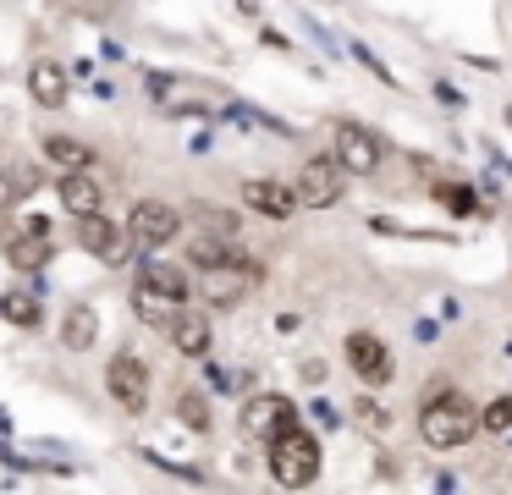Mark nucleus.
Returning a JSON list of instances; mask_svg holds the SVG:
<instances>
[{
	"label": "nucleus",
	"mask_w": 512,
	"mask_h": 495,
	"mask_svg": "<svg viewBox=\"0 0 512 495\" xmlns=\"http://www.w3.org/2000/svg\"><path fill=\"white\" fill-rule=\"evenodd\" d=\"M243 204L254 209V215H265V220H292V209H303L298 187L276 182V176H254V182H243Z\"/></svg>",
	"instance_id": "14"
},
{
	"label": "nucleus",
	"mask_w": 512,
	"mask_h": 495,
	"mask_svg": "<svg viewBox=\"0 0 512 495\" xmlns=\"http://www.w3.org/2000/svg\"><path fill=\"white\" fill-rule=\"evenodd\" d=\"M237 220L226 215V209H199V231H221V237H232Z\"/></svg>",
	"instance_id": "26"
},
{
	"label": "nucleus",
	"mask_w": 512,
	"mask_h": 495,
	"mask_svg": "<svg viewBox=\"0 0 512 495\" xmlns=\"http://www.w3.org/2000/svg\"><path fill=\"white\" fill-rule=\"evenodd\" d=\"M254 286H259V264L237 253V259H226V264H210L193 292L210 308H232V303H243V292H254Z\"/></svg>",
	"instance_id": "4"
},
{
	"label": "nucleus",
	"mask_w": 512,
	"mask_h": 495,
	"mask_svg": "<svg viewBox=\"0 0 512 495\" xmlns=\"http://www.w3.org/2000/svg\"><path fill=\"white\" fill-rule=\"evenodd\" d=\"M292 187H298L303 209H331V204H342V193H347V165L336 160V154H314V160H303V171Z\"/></svg>",
	"instance_id": "5"
},
{
	"label": "nucleus",
	"mask_w": 512,
	"mask_h": 495,
	"mask_svg": "<svg viewBox=\"0 0 512 495\" xmlns=\"http://www.w3.org/2000/svg\"><path fill=\"white\" fill-rule=\"evenodd\" d=\"M479 429H490V435H512V396H496L490 407H479Z\"/></svg>",
	"instance_id": "25"
},
{
	"label": "nucleus",
	"mask_w": 512,
	"mask_h": 495,
	"mask_svg": "<svg viewBox=\"0 0 512 495\" xmlns=\"http://www.w3.org/2000/svg\"><path fill=\"white\" fill-rule=\"evenodd\" d=\"M78 248L94 253L100 264H127L138 242H133V231H127V226H116L111 215L94 209V215H78Z\"/></svg>",
	"instance_id": "6"
},
{
	"label": "nucleus",
	"mask_w": 512,
	"mask_h": 495,
	"mask_svg": "<svg viewBox=\"0 0 512 495\" xmlns=\"http://www.w3.org/2000/svg\"><path fill=\"white\" fill-rule=\"evenodd\" d=\"M226 259H237V248L226 237H204L199 231V242L188 248V264H199V270H210V264H226Z\"/></svg>",
	"instance_id": "21"
},
{
	"label": "nucleus",
	"mask_w": 512,
	"mask_h": 495,
	"mask_svg": "<svg viewBox=\"0 0 512 495\" xmlns=\"http://www.w3.org/2000/svg\"><path fill=\"white\" fill-rule=\"evenodd\" d=\"M0 314L12 319V325H28V330H34V325H39V297H23V292L0 297Z\"/></svg>",
	"instance_id": "24"
},
{
	"label": "nucleus",
	"mask_w": 512,
	"mask_h": 495,
	"mask_svg": "<svg viewBox=\"0 0 512 495\" xmlns=\"http://www.w3.org/2000/svg\"><path fill=\"white\" fill-rule=\"evenodd\" d=\"M265 457H270V479L281 484V490H309L314 479H320V440L298 424H287L276 440H265Z\"/></svg>",
	"instance_id": "2"
},
{
	"label": "nucleus",
	"mask_w": 512,
	"mask_h": 495,
	"mask_svg": "<svg viewBox=\"0 0 512 495\" xmlns=\"http://www.w3.org/2000/svg\"><path fill=\"white\" fill-rule=\"evenodd\" d=\"M342 352H347V369H353L364 385H386L391 369H397V363H391V347L375 336V330H353Z\"/></svg>",
	"instance_id": "13"
},
{
	"label": "nucleus",
	"mask_w": 512,
	"mask_h": 495,
	"mask_svg": "<svg viewBox=\"0 0 512 495\" xmlns=\"http://www.w3.org/2000/svg\"><path fill=\"white\" fill-rule=\"evenodd\" d=\"M94 341H100V314H94V303H72L67 314H61V347L89 352Z\"/></svg>",
	"instance_id": "18"
},
{
	"label": "nucleus",
	"mask_w": 512,
	"mask_h": 495,
	"mask_svg": "<svg viewBox=\"0 0 512 495\" xmlns=\"http://www.w3.org/2000/svg\"><path fill=\"white\" fill-rule=\"evenodd\" d=\"M177 418H182L188 429H199V435H204V429H210V402H204L199 391H182V396H177Z\"/></svg>",
	"instance_id": "23"
},
{
	"label": "nucleus",
	"mask_w": 512,
	"mask_h": 495,
	"mask_svg": "<svg viewBox=\"0 0 512 495\" xmlns=\"http://www.w3.org/2000/svg\"><path fill=\"white\" fill-rule=\"evenodd\" d=\"M237 424H243L248 440H276L287 424H298V407H292V396H281V391H259V396L243 402Z\"/></svg>",
	"instance_id": "9"
},
{
	"label": "nucleus",
	"mask_w": 512,
	"mask_h": 495,
	"mask_svg": "<svg viewBox=\"0 0 512 495\" xmlns=\"http://www.w3.org/2000/svg\"><path fill=\"white\" fill-rule=\"evenodd\" d=\"M182 303H171V297H160V292H149V286H133V314L144 319V325H166L171 314H177Z\"/></svg>",
	"instance_id": "20"
},
{
	"label": "nucleus",
	"mask_w": 512,
	"mask_h": 495,
	"mask_svg": "<svg viewBox=\"0 0 512 495\" xmlns=\"http://www.w3.org/2000/svg\"><path fill=\"white\" fill-rule=\"evenodd\" d=\"M105 391H111V402L122 407V413H149V369L144 358H133V352H116L111 363H105Z\"/></svg>",
	"instance_id": "7"
},
{
	"label": "nucleus",
	"mask_w": 512,
	"mask_h": 495,
	"mask_svg": "<svg viewBox=\"0 0 512 495\" xmlns=\"http://www.w3.org/2000/svg\"><path fill=\"white\" fill-rule=\"evenodd\" d=\"M39 154L56 160L61 171H89V165H94V149H89V143H78V138H67V132H50V138L39 143Z\"/></svg>",
	"instance_id": "19"
},
{
	"label": "nucleus",
	"mask_w": 512,
	"mask_h": 495,
	"mask_svg": "<svg viewBox=\"0 0 512 495\" xmlns=\"http://www.w3.org/2000/svg\"><path fill=\"white\" fill-rule=\"evenodd\" d=\"M336 160L347 165V176H375L386 165V143L364 121H336Z\"/></svg>",
	"instance_id": "8"
},
{
	"label": "nucleus",
	"mask_w": 512,
	"mask_h": 495,
	"mask_svg": "<svg viewBox=\"0 0 512 495\" xmlns=\"http://www.w3.org/2000/svg\"><path fill=\"white\" fill-rule=\"evenodd\" d=\"M160 336L171 341V347L182 352V358H210V347H215V330H210V314L204 308H188L182 303L177 314L160 325Z\"/></svg>",
	"instance_id": "12"
},
{
	"label": "nucleus",
	"mask_w": 512,
	"mask_h": 495,
	"mask_svg": "<svg viewBox=\"0 0 512 495\" xmlns=\"http://www.w3.org/2000/svg\"><path fill=\"white\" fill-rule=\"evenodd\" d=\"M28 94H34V105L61 110V105H67V94H72V72L61 61H34V66H28Z\"/></svg>",
	"instance_id": "15"
},
{
	"label": "nucleus",
	"mask_w": 512,
	"mask_h": 495,
	"mask_svg": "<svg viewBox=\"0 0 512 495\" xmlns=\"http://www.w3.org/2000/svg\"><path fill=\"white\" fill-rule=\"evenodd\" d=\"M419 435L430 451H457L479 435V407L468 402L463 391H435L430 402L419 407Z\"/></svg>",
	"instance_id": "1"
},
{
	"label": "nucleus",
	"mask_w": 512,
	"mask_h": 495,
	"mask_svg": "<svg viewBox=\"0 0 512 495\" xmlns=\"http://www.w3.org/2000/svg\"><path fill=\"white\" fill-rule=\"evenodd\" d=\"M149 99L166 116H199V110L226 105V88L204 83V77H188V72H149Z\"/></svg>",
	"instance_id": "3"
},
{
	"label": "nucleus",
	"mask_w": 512,
	"mask_h": 495,
	"mask_svg": "<svg viewBox=\"0 0 512 495\" xmlns=\"http://www.w3.org/2000/svg\"><path fill=\"white\" fill-rule=\"evenodd\" d=\"M56 193H61V209H67V215L72 220H78V215H94V209H100V182H94V176L89 171H61V187H56Z\"/></svg>",
	"instance_id": "17"
},
{
	"label": "nucleus",
	"mask_w": 512,
	"mask_h": 495,
	"mask_svg": "<svg viewBox=\"0 0 512 495\" xmlns=\"http://www.w3.org/2000/svg\"><path fill=\"white\" fill-rule=\"evenodd\" d=\"M138 286H149V292L171 297V303H188V297H193L188 275H182L177 264H166L160 253H149V259H144V270H138Z\"/></svg>",
	"instance_id": "16"
},
{
	"label": "nucleus",
	"mask_w": 512,
	"mask_h": 495,
	"mask_svg": "<svg viewBox=\"0 0 512 495\" xmlns=\"http://www.w3.org/2000/svg\"><path fill=\"white\" fill-rule=\"evenodd\" d=\"M435 198H441L452 215H474V209H479L474 187H463V182H435Z\"/></svg>",
	"instance_id": "22"
},
{
	"label": "nucleus",
	"mask_w": 512,
	"mask_h": 495,
	"mask_svg": "<svg viewBox=\"0 0 512 495\" xmlns=\"http://www.w3.org/2000/svg\"><path fill=\"white\" fill-rule=\"evenodd\" d=\"M127 231H133V242L144 253H160V248H171V237L182 231V215L171 204H160V198H138Z\"/></svg>",
	"instance_id": "10"
},
{
	"label": "nucleus",
	"mask_w": 512,
	"mask_h": 495,
	"mask_svg": "<svg viewBox=\"0 0 512 495\" xmlns=\"http://www.w3.org/2000/svg\"><path fill=\"white\" fill-rule=\"evenodd\" d=\"M0 248H6L12 270H45L50 253H56L39 220H28V226H12V220H0Z\"/></svg>",
	"instance_id": "11"
},
{
	"label": "nucleus",
	"mask_w": 512,
	"mask_h": 495,
	"mask_svg": "<svg viewBox=\"0 0 512 495\" xmlns=\"http://www.w3.org/2000/svg\"><path fill=\"white\" fill-rule=\"evenodd\" d=\"M358 418H364L369 429H386V424H391V418H386V407H375V402H364V407H358Z\"/></svg>",
	"instance_id": "27"
}]
</instances>
